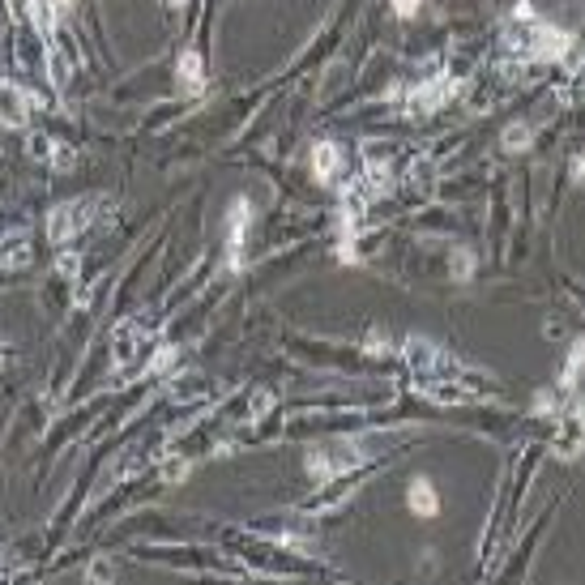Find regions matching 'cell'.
I'll return each mask as SVG.
<instances>
[{
  "instance_id": "6da1fadb",
  "label": "cell",
  "mask_w": 585,
  "mask_h": 585,
  "mask_svg": "<svg viewBox=\"0 0 585 585\" xmlns=\"http://www.w3.org/2000/svg\"><path fill=\"white\" fill-rule=\"evenodd\" d=\"M504 47L517 52L521 60H560V56H568V47H573V35L543 22L530 5H517L509 26H504Z\"/></svg>"
},
{
  "instance_id": "7a4b0ae2",
  "label": "cell",
  "mask_w": 585,
  "mask_h": 585,
  "mask_svg": "<svg viewBox=\"0 0 585 585\" xmlns=\"http://www.w3.org/2000/svg\"><path fill=\"white\" fill-rule=\"evenodd\" d=\"M99 201V197H77V201H65V205H56L52 218H47V235H52V244H69L73 235H82L86 223L99 210H90V205Z\"/></svg>"
},
{
  "instance_id": "3957f363",
  "label": "cell",
  "mask_w": 585,
  "mask_h": 585,
  "mask_svg": "<svg viewBox=\"0 0 585 585\" xmlns=\"http://www.w3.org/2000/svg\"><path fill=\"white\" fill-rule=\"evenodd\" d=\"M466 82L462 77H432V82H419L406 90V103L419 107V112H440V107H449V99L457 90H462Z\"/></svg>"
},
{
  "instance_id": "277c9868",
  "label": "cell",
  "mask_w": 585,
  "mask_h": 585,
  "mask_svg": "<svg viewBox=\"0 0 585 585\" xmlns=\"http://www.w3.org/2000/svg\"><path fill=\"white\" fill-rule=\"evenodd\" d=\"M0 124H9V129H26L30 124V99L13 82H0Z\"/></svg>"
},
{
  "instance_id": "5b68a950",
  "label": "cell",
  "mask_w": 585,
  "mask_h": 585,
  "mask_svg": "<svg viewBox=\"0 0 585 585\" xmlns=\"http://www.w3.org/2000/svg\"><path fill=\"white\" fill-rule=\"evenodd\" d=\"M141 342H146V329H141V321H124L116 329V351H112L116 368H129V363L141 355Z\"/></svg>"
},
{
  "instance_id": "8992f818",
  "label": "cell",
  "mask_w": 585,
  "mask_h": 585,
  "mask_svg": "<svg viewBox=\"0 0 585 585\" xmlns=\"http://www.w3.org/2000/svg\"><path fill=\"white\" fill-rule=\"evenodd\" d=\"M248 201H235L231 205V235H227V252H231V270L244 265V235H248Z\"/></svg>"
},
{
  "instance_id": "52a82bcc",
  "label": "cell",
  "mask_w": 585,
  "mask_h": 585,
  "mask_svg": "<svg viewBox=\"0 0 585 585\" xmlns=\"http://www.w3.org/2000/svg\"><path fill=\"white\" fill-rule=\"evenodd\" d=\"M338 167H342V150L334 146V141H316L312 146V176L321 184H329L338 176Z\"/></svg>"
},
{
  "instance_id": "ba28073f",
  "label": "cell",
  "mask_w": 585,
  "mask_h": 585,
  "mask_svg": "<svg viewBox=\"0 0 585 585\" xmlns=\"http://www.w3.org/2000/svg\"><path fill=\"white\" fill-rule=\"evenodd\" d=\"M406 504H410V509H415L419 517H432V513H436V492H432V483H428V479H419L415 487H410Z\"/></svg>"
},
{
  "instance_id": "9c48e42d",
  "label": "cell",
  "mask_w": 585,
  "mask_h": 585,
  "mask_svg": "<svg viewBox=\"0 0 585 585\" xmlns=\"http://www.w3.org/2000/svg\"><path fill=\"white\" fill-rule=\"evenodd\" d=\"M180 82H184L188 90H201V86H205V77H201V52H193V47H188V52L180 56Z\"/></svg>"
},
{
  "instance_id": "30bf717a",
  "label": "cell",
  "mask_w": 585,
  "mask_h": 585,
  "mask_svg": "<svg viewBox=\"0 0 585 585\" xmlns=\"http://www.w3.org/2000/svg\"><path fill=\"white\" fill-rule=\"evenodd\" d=\"M530 129H526V124H517V129H509V133H504V150H526L530 146Z\"/></svg>"
},
{
  "instance_id": "8fae6325",
  "label": "cell",
  "mask_w": 585,
  "mask_h": 585,
  "mask_svg": "<svg viewBox=\"0 0 585 585\" xmlns=\"http://www.w3.org/2000/svg\"><path fill=\"white\" fill-rule=\"evenodd\" d=\"M389 5H393V13H398V18H410V13H415L423 0H389Z\"/></svg>"
},
{
  "instance_id": "7c38bea8",
  "label": "cell",
  "mask_w": 585,
  "mask_h": 585,
  "mask_svg": "<svg viewBox=\"0 0 585 585\" xmlns=\"http://www.w3.org/2000/svg\"><path fill=\"white\" fill-rule=\"evenodd\" d=\"M56 5H60V9H69V5H73V0H56Z\"/></svg>"
},
{
  "instance_id": "4fadbf2b",
  "label": "cell",
  "mask_w": 585,
  "mask_h": 585,
  "mask_svg": "<svg viewBox=\"0 0 585 585\" xmlns=\"http://www.w3.org/2000/svg\"><path fill=\"white\" fill-rule=\"evenodd\" d=\"M171 5H184V0H171Z\"/></svg>"
}]
</instances>
